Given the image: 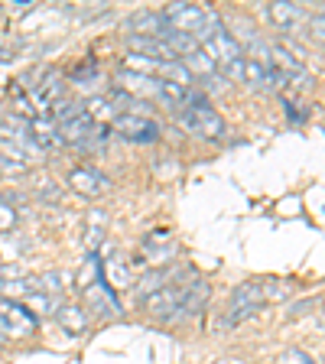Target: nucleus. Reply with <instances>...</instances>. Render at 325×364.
<instances>
[{
  "mask_svg": "<svg viewBox=\"0 0 325 364\" xmlns=\"http://www.w3.org/2000/svg\"><path fill=\"white\" fill-rule=\"evenodd\" d=\"M163 20L169 23V30L186 33V36H192L202 46V39L215 30L218 16L208 7H202V4H169V7L163 10Z\"/></svg>",
  "mask_w": 325,
  "mask_h": 364,
  "instance_id": "1",
  "label": "nucleus"
},
{
  "mask_svg": "<svg viewBox=\"0 0 325 364\" xmlns=\"http://www.w3.org/2000/svg\"><path fill=\"white\" fill-rule=\"evenodd\" d=\"M39 328V318L23 303L0 299V341H23L33 338Z\"/></svg>",
  "mask_w": 325,
  "mask_h": 364,
  "instance_id": "2",
  "label": "nucleus"
},
{
  "mask_svg": "<svg viewBox=\"0 0 325 364\" xmlns=\"http://www.w3.org/2000/svg\"><path fill=\"white\" fill-rule=\"evenodd\" d=\"M264 303H267L264 283H260V280L241 283V287L231 293V309H228V316H225V322H221V326H225V328H228V326H241L244 318L257 316Z\"/></svg>",
  "mask_w": 325,
  "mask_h": 364,
  "instance_id": "3",
  "label": "nucleus"
},
{
  "mask_svg": "<svg viewBox=\"0 0 325 364\" xmlns=\"http://www.w3.org/2000/svg\"><path fill=\"white\" fill-rule=\"evenodd\" d=\"M179 124L189 130V134L202 136V140H218V136L225 134V117H221L208 101H205V105H189L179 114Z\"/></svg>",
  "mask_w": 325,
  "mask_h": 364,
  "instance_id": "4",
  "label": "nucleus"
},
{
  "mask_svg": "<svg viewBox=\"0 0 325 364\" xmlns=\"http://www.w3.org/2000/svg\"><path fill=\"white\" fill-rule=\"evenodd\" d=\"M198 49H202V53L215 62V68L235 65L238 59H244V53H241V43H238V39H235V33H231V30H225L221 23H215V30L202 39V46H198Z\"/></svg>",
  "mask_w": 325,
  "mask_h": 364,
  "instance_id": "5",
  "label": "nucleus"
},
{
  "mask_svg": "<svg viewBox=\"0 0 325 364\" xmlns=\"http://www.w3.org/2000/svg\"><path fill=\"white\" fill-rule=\"evenodd\" d=\"M111 127L117 130L124 140H130V144H156L159 134H163L159 124H156V117H146V114H137V111L117 114Z\"/></svg>",
  "mask_w": 325,
  "mask_h": 364,
  "instance_id": "6",
  "label": "nucleus"
},
{
  "mask_svg": "<svg viewBox=\"0 0 325 364\" xmlns=\"http://www.w3.org/2000/svg\"><path fill=\"white\" fill-rule=\"evenodd\" d=\"M182 303H186V283H166V287H159L153 296H146L144 309L153 318H179Z\"/></svg>",
  "mask_w": 325,
  "mask_h": 364,
  "instance_id": "7",
  "label": "nucleus"
},
{
  "mask_svg": "<svg viewBox=\"0 0 325 364\" xmlns=\"http://www.w3.org/2000/svg\"><path fill=\"white\" fill-rule=\"evenodd\" d=\"M68 186H72L78 196H85V198H98V196H105L107 192L111 179L101 176L98 169H91V166H75L72 173H68Z\"/></svg>",
  "mask_w": 325,
  "mask_h": 364,
  "instance_id": "8",
  "label": "nucleus"
},
{
  "mask_svg": "<svg viewBox=\"0 0 325 364\" xmlns=\"http://www.w3.org/2000/svg\"><path fill=\"white\" fill-rule=\"evenodd\" d=\"M117 88L124 91V95H130V98H140L146 105L150 98H156V91H159V78L153 75H137V72H127V68H121L117 72Z\"/></svg>",
  "mask_w": 325,
  "mask_h": 364,
  "instance_id": "9",
  "label": "nucleus"
},
{
  "mask_svg": "<svg viewBox=\"0 0 325 364\" xmlns=\"http://www.w3.org/2000/svg\"><path fill=\"white\" fill-rule=\"evenodd\" d=\"M127 30H130V36L163 39L166 30H169V23L163 20V14H156V10H137V14L127 20Z\"/></svg>",
  "mask_w": 325,
  "mask_h": 364,
  "instance_id": "10",
  "label": "nucleus"
},
{
  "mask_svg": "<svg viewBox=\"0 0 325 364\" xmlns=\"http://www.w3.org/2000/svg\"><path fill=\"white\" fill-rule=\"evenodd\" d=\"M85 299L91 303V309L95 312H107V316H121V303H117V296H114L111 283L101 277L98 283H91L88 289H85Z\"/></svg>",
  "mask_w": 325,
  "mask_h": 364,
  "instance_id": "11",
  "label": "nucleus"
},
{
  "mask_svg": "<svg viewBox=\"0 0 325 364\" xmlns=\"http://www.w3.org/2000/svg\"><path fill=\"white\" fill-rule=\"evenodd\" d=\"M53 316H55V322H59L68 335H78V332H85V328H88L91 312L85 309V306H78V303H62Z\"/></svg>",
  "mask_w": 325,
  "mask_h": 364,
  "instance_id": "12",
  "label": "nucleus"
},
{
  "mask_svg": "<svg viewBox=\"0 0 325 364\" xmlns=\"http://www.w3.org/2000/svg\"><path fill=\"white\" fill-rule=\"evenodd\" d=\"M267 16H270L273 26H280V30H293L296 23L306 20V10L299 4H287V0H273L270 7H267Z\"/></svg>",
  "mask_w": 325,
  "mask_h": 364,
  "instance_id": "13",
  "label": "nucleus"
},
{
  "mask_svg": "<svg viewBox=\"0 0 325 364\" xmlns=\"http://www.w3.org/2000/svg\"><path fill=\"white\" fill-rule=\"evenodd\" d=\"M30 136H33V144L39 146V150H53V146H62V136H59V127H55L49 117H33L30 124Z\"/></svg>",
  "mask_w": 325,
  "mask_h": 364,
  "instance_id": "14",
  "label": "nucleus"
},
{
  "mask_svg": "<svg viewBox=\"0 0 325 364\" xmlns=\"http://www.w3.org/2000/svg\"><path fill=\"white\" fill-rule=\"evenodd\" d=\"M267 59H270V62H273V68H277V72H283V75H287L289 82H293V78H306V62L296 59V55L289 53L287 46H273Z\"/></svg>",
  "mask_w": 325,
  "mask_h": 364,
  "instance_id": "15",
  "label": "nucleus"
},
{
  "mask_svg": "<svg viewBox=\"0 0 325 364\" xmlns=\"http://www.w3.org/2000/svg\"><path fill=\"white\" fill-rule=\"evenodd\" d=\"M182 65H186V72H189L192 75V82H196V78H205V82H208V75H215V72H218V68H215V62L208 59V55L202 53V49H196V53H189L186 55V59H179Z\"/></svg>",
  "mask_w": 325,
  "mask_h": 364,
  "instance_id": "16",
  "label": "nucleus"
},
{
  "mask_svg": "<svg viewBox=\"0 0 325 364\" xmlns=\"http://www.w3.org/2000/svg\"><path fill=\"white\" fill-rule=\"evenodd\" d=\"M156 101H163L166 107H186V101H189V88H182V85H176V82L159 78Z\"/></svg>",
  "mask_w": 325,
  "mask_h": 364,
  "instance_id": "17",
  "label": "nucleus"
},
{
  "mask_svg": "<svg viewBox=\"0 0 325 364\" xmlns=\"http://www.w3.org/2000/svg\"><path fill=\"white\" fill-rule=\"evenodd\" d=\"M101 277H105V264H101V254H98V250H91L88 257H85L82 270H78V287L88 289L91 283H98Z\"/></svg>",
  "mask_w": 325,
  "mask_h": 364,
  "instance_id": "18",
  "label": "nucleus"
},
{
  "mask_svg": "<svg viewBox=\"0 0 325 364\" xmlns=\"http://www.w3.org/2000/svg\"><path fill=\"white\" fill-rule=\"evenodd\" d=\"M267 68L260 59H250V55H244V68H241V82H247L250 88H267Z\"/></svg>",
  "mask_w": 325,
  "mask_h": 364,
  "instance_id": "19",
  "label": "nucleus"
},
{
  "mask_svg": "<svg viewBox=\"0 0 325 364\" xmlns=\"http://www.w3.org/2000/svg\"><path fill=\"white\" fill-rule=\"evenodd\" d=\"M0 173H7V176H23V173H26V166H23V163H16V159H10V156H4V153H0Z\"/></svg>",
  "mask_w": 325,
  "mask_h": 364,
  "instance_id": "20",
  "label": "nucleus"
},
{
  "mask_svg": "<svg viewBox=\"0 0 325 364\" xmlns=\"http://www.w3.org/2000/svg\"><path fill=\"white\" fill-rule=\"evenodd\" d=\"M309 33L316 36V43H322V14H316L309 20Z\"/></svg>",
  "mask_w": 325,
  "mask_h": 364,
  "instance_id": "21",
  "label": "nucleus"
},
{
  "mask_svg": "<svg viewBox=\"0 0 325 364\" xmlns=\"http://www.w3.org/2000/svg\"><path fill=\"white\" fill-rule=\"evenodd\" d=\"M111 273H114V277H117V280H121V283H127V280H130V277H127V270H124V264H121V260H111Z\"/></svg>",
  "mask_w": 325,
  "mask_h": 364,
  "instance_id": "22",
  "label": "nucleus"
},
{
  "mask_svg": "<svg viewBox=\"0 0 325 364\" xmlns=\"http://www.w3.org/2000/svg\"><path fill=\"white\" fill-rule=\"evenodd\" d=\"M287 114H289V121H293V124H299L306 117V114H299V111H296V105H289V101H287Z\"/></svg>",
  "mask_w": 325,
  "mask_h": 364,
  "instance_id": "23",
  "label": "nucleus"
},
{
  "mask_svg": "<svg viewBox=\"0 0 325 364\" xmlns=\"http://www.w3.org/2000/svg\"><path fill=\"white\" fill-rule=\"evenodd\" d=\"M23 10H33V0H14V14H23Z\"/></svg>",
  "mask_w": 325,
  "mask_h": 364,
  "instance_id": "24",
  "label": "nucleus"
},
{
  "mask_svg": "<svg viewBox=\"0 0 325 364\" xmlns=\"http://www.w3.org/2000/svg\"><path fill=\"white\" fill-rule=\"evenodd\" d=\"M289 358H293V361H303V364H316V361H309V355H303V351H289Z\"/></svg>",
  "mask_w": 325,
  "mask_h": 364,
  "instance_id": "25",
  "label": "nucleus"
}]
</instances>
